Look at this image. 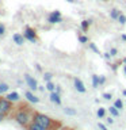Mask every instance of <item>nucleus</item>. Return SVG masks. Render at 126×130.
<instances>
[{
	"label": "nucleus",
	"instance_id": "obj_38",
	"mask_svg": "<svg viewBox=\"0 0 126 130\" xmlns=\"http://www.w3.org/2000/svg\"><path fill=\"white\" fill-rule=\"evenodd\" d=\"M67 2H69V3H73V2H75V0H67Z\"/></svg>",
	"mask_w": 126,
	"mask_h": 130
},
{
	"label": "nucleus",
	"instance_id": "obj_22",
	"mask_svg": "<svg viewBox=\"0 0 126 130\" xmlns=\"http://www.w3.org/2000/svg\"><path fill=\"white\" fill-rule=\"evenodd\" d=\"M88 45H89V49H91V50H93L96 54H100V50L98 49V46H96L95 43H88Z\"/></svg>",
	"mask_w": 126,
	"mask_h": 130
},
{
	"label": "nucleus",
	"instance_id": "obj_7",
	"mask_svg": "<svg viewBox=\"0 0 126 130\" xmlns=\"http://www.w3.org/2000/svg\"><path fill=\"white\" fill-rule=\"evenodd\" d=\"M73 87L76 88V91L77 92H80V93H85V85H84V83L81 81L79 77H73Z\"/></svg>",
	"mask_w": 126,
	"mask_h": 130
},
{
	"label": "nucleus",
	"instance_id": "obj_15",
	"mask_svg": "<svg viewBox=\"0 0 126 130\" xmlns=\"http://www.w3.org/2000/svg\"><path fill=\"white\" fill-rule=\"evenodd\" d=\"M91 23H92V20H83V22H81V24H80V26H81V30L85 32V31L88 30V27H89V24H91Z\"/></svg>",
	"mask_w": 126,
	"mask_h": 130
},
{
	"label": "nucleus",
	"instance_id": "obj_2",
	"mask_svg": "<svg viewBox=\"0 0 126 130\" xmlns=\"http://www.w3.org/2000/svg\"><path fill=\"white\" fill-rule=\"evenodd\" d=\"M14 121L22 127H26V126L33 121V111L30 110V107H26L24 104H20L19 108L15 110L14 112Z\"/></svg>",
	"mask_w": 126,
	"mask_h": 130
},
{
	"label": "nucleus",
	"instance_id": "obj_21",
	"mask_svg": "<svg viewBox=\"0 0 126 130\" xmlns=\"http://www.w3.org/2000/svg\"><path fill=\"white\" fill-rule=\"evenodd\" d=\"M117 22H118V23H119V24H126V16L121 14L119 16H118V19H117Z\"/></svg>",
	"mask_w": 126,
	"mask_h": 130
},
{
	"label": "nucleus",
	"instance_id": "obj_9",
	"mask_svg": "<svg viewBox=\"0 0 126 130\" xmlns=\"http://www.w3.org/2000/svg\"><path fill=\"white\" fill-rule=\"evenodd\" d=\"M24 96H26L27 102H30V103H33V104L39 103V98H37V96L34 95V93H33L31 89H28V91H26V93H24Z\"/></svg>",
	"mask_w": 126,
	"mask_h": 130
},
{
	"label": "nucleus",
	"instance_id": "obj_31",
	"mask_svg": "<svg viewBox=\"0 0 126 130\" xmlns=\"http://www.w3.org/2000/svg\"><path fill=\"white\" fill-rule=\"evenodd\" d=\"M106 119H107V123H110V125L114 123V118L113 117H108V118H106Z\"/></svg>",
	"mask_w": 126,
	"mask_h": 130
},
{
	"label": "nucleus",
	"instance_id": "obj_35",
	"mask_svg": "<svg viewBox=\"0 0 126 130\" xmlns=\"http://www.w3.org/2000/svg\"><path fill=\"white\" fill-rule=\"evenodd\" d=\"M121 39H122V41H126V34H122V35H121Z\"/></svg>",
	"mask_w": 126,
	"mask_h": 130
},
{
	"label": "nucleus",
	"instance_id": "obj_10",
	"mask_svg": "<svg viewBox=\"0 0 126 130\" xmlns=\"http://www.w3.org/2000/svg\"><path fill=\"white\" fill-rule=\"evenodd\" d=\"M49 98H50V102H53L54 104L61 106V93L53 91V92H50V96H49Z\"/></svg>",
	"mask_w": 126,
	"mask_h": 130
},
{
	"label": "nucleus",
	"instance_id": "obj_23",
	"mask_svg": "<svg viewBox=\"0 0 126 130\" xmlns=\"http://www.w3.org/2000/svg\"><path fill=\"white\" fill-rule=\"evenodd\" d=\"M77 39H79L80 43H88V38L85 35H79V38H77Z\"/></svg>",
	"mask_w": 126,
	"mask_h": 130
},
{
	"label": "nucleus",
	"instance_id": "obj_39",
	"mask_svg": "<svg viewBox=\"0 0 126 130\" xmlns=\"http://www.w3.org/2000/svg\"><path fill=\"white\" fill-rule=\"evenodd\" d=\"M123 71H125V75H126V65H125V67H123Z\"/></svg>",
	"mask_w": 126,
	"mask_h": 130
},
{
	"label": "nucleus",
	"instance_id": "obj_28",
	"mask_svg": "<svg viewBox=\"0 0 126 130\" xmlns=\"http://www.w3.org/2000/svg\"><path fill=\"white\" fill-rule=\"evenodd\" d=\"M110 54H111V57H115V56L118 54V50H117L115 47H113L111 50H110Z\"/></svg>",
	"mask_w": 126,
	"mask_h": 130
},
{
	"label": "nucleus",
	"instance_id": "obj_33",
	"mask_svg": "<svg viewBox=\"0 0 126 130\" xmlns=\"http://www.w3.org/2000/svg\"><path fill=\"white\" fill-rule=\"evenodd\" d=\"M35 69H37L38 72H42V67H41L39 64H37V65H35Z\"/></svg>",
	"mask_w": 126,
	"mask_h": 130
},
{
	"label": "nucleus",
	"instance_id": "obj_17",
	"mask_svg": "<svg viewBox=\"0 0 126 130\" xmlns=\"http://www.w3.org/2000/svg\"><path fill=\"white\" fill-rule=\"evenodd\" d=\"M108 111H110V114H111L113 117H118L119 115V110H118L115 106H113V107H110L108 108Z\"/></svg>",
	"mask_w": 126,
	"mask_h": 130
},
{
	"label": "nucleus",
	"instance_id": "obj_41",
	"mask_svg": "<svg viewBox=\"0 0 126 130\" xmlns=\"http://www.w3.org/2000/svg\"><path fill=\"white\" fill-rule=\"evenodd\" d=\"M0 62H2V60H0Z\"/></svg>",
	"mask_w": 126,
	"mask_h": 130
},
{
	"label": "nucleus",
	"instance_id": "obj_37",
	"mask_svg": "<svg viewBox=\"0 0 126 130\" xmlns=\"http://www.w3.org/2000/svg\"><path fill=\"white\" fill-rule=\"evenodd\" d=\"M122 93H123V95L126 96V89H123V91H122Z\"/></svg>",
	"mask_w": 126,
	"mask_h": 130
},
{
	"label": "nucleus",
	"instance_id": "obj_20",
	"mask_svg": "<svg viewBox=\"0 0 126 130\" xmlns=\"http://www.w3.org/2000/svg\"><path fill=\"white\" fill-rule=\"evenodd\" d=\"M46 89L49 92H53L56 89V84H53L52 81H48V83H46Z\"/></svg>",
	"mask_w": 126,
	"mask_h": 130
},
{
	"label": "nucleus",
	"instance_id": "obj_29",
	"mask_svg": "<svg viewBox=\"0 0 126 130\" xmlns=\"http://www.w3.org/2000/svg\"><path fill=\"white\" fill-rule=\"evenodd\" d=\"M104 83H106V77H104V76H99V84L103 85Z\"/></svg>",
	"mask_w": 126,
	"mask_h": 130
},
{
	"label": "nucleus",
	"instance_id": "obj_6",
	"mask_svg": "<svg viewBox=\"0 0 126 130\" xmlns=\"http://www.w3.org/2000/svg\"><path fill=\"white\" fill-rule=\"evenodd\" d=\"M24 81H26V84L28 85V88H30L31 91H35V89H38V83H37V80H35L33 76H30V75H24Z\"/></svg>",
	"mask_w": 126,
	"mask_h": 130
},
{
	"label": "nucleus",
	"instance_id": "obj_4",
	"mask_svg": "<svg viewBox=\"0 0 126 130\" xmlns=\"http://www.w3.org/2000/svg\"><path fill=\"white\" fill-rule=\"evenodd\" d=\"M23 37L26 38V41L33 42V43H35L37 41H38V34H37V31L34 30V28H31V27H26V28H24Z\"/></svg>",
	"mask_w": 126,
	"mask_h": 130
},
{
	"label": "nucleus",
	"instance_id": "obj_18",
	"mask_svg": "<svg viewBox=\"0 0 126 130\" xmlns=\"http://www.w3.org/2000/svg\"><path fill=\"white\" fill-rule=\"evenodd\" d=\"M64 112L67 114V115H76V110L72 108V107H65L64 108Z\"/></svg>",
	"mask_w": 126,
	"mask_h": 130
},
{
	"label": "nucleus",
	"instance_id": "obj_11",
	"mask_svg": "<svg viewBox=\"0 0 126 130\" xmlns=\"http://www.w3.org/2000/svg\"><path fill=\"white\" fill-rule=\"evenodd\" d=\"M12 39H14V42L18 45V46H22V45L24 43V41H26L23 34H19V32H15V34L12 35Z\"/></svg>",
	"mask_w": 126,
	"mask_h": 130
},
{
	"label": "nucleus",
	"instance_id": "obj_13",
	"mask_svg": "<svg viewBox=\"0 0 126 130\" xmlns=\"http://www.w3.org/2000/svg\"><path fill=\"white\" fill-rule=\"evenodd\" d=\"M119 15H121V11L117 10V8H113V10L110 11V18H111L113 20H117Z\"/></svg>",
	"mask_w": 126,
	"mask_h": 130
},
{
	"label": "nucleus",
	"instance_id": "obj_19",
	"mask_svg": "<svg viewBox=\"0 0 126 130\" xmlns=\"http://www.w3.org/2000/svg\"><path fill=\"white\" fill-rule=\"evenodd\" d=\"M96 115H98V118H104L106 117V110L103 107H99L96 111Z\"/></svg>",
	"mask_w": 126,
	"mask_h": 130
},
{
	"label": "nucleus",
	"instance_id": "obj_26",
	"mask_svg": "<svg viewBox=\"0 0 126 130\" xmlns=\"http://www.w3.org/2000/svg\"><path fill=\"white\" fill-rule=\"evenodd\" d=\"M103 98H104V100H111L113 95H111V93H108V92H104L103 93Z\"/></svg>",
	"mask_w": 126,
	"mask_h": 130
},
{
	"label": "nucleus",
	"instance_id": "obj_5",
	"mask_svg": "<svg viewBox=\"0 0 126 130\" xmlns=\"http://www.w3.org/2000/svg\"><path fill=\"white\" fill-rule=\"evenodd\" d=\"M48 22L52 23V24L61 23V22H62V16H61V12H60V11H53L52 14L48 16Z\"/></svg>",
	"mask_w": 126,
	"mask_h": 130
},
{
	"label": "nucleus",
	"instance_id": "obj_30",
	"mask_svg": "<svg viewBox=\"0 0 126 130\" xmlns=\"http://www.w3.org/2000/svg\"><path fill=\"white\" fill-rule=\"evenodd\" d=\"M98 127H99L100 130H108L107 127H106V126L103 125V123H98Z\"/></svg>",
	"mask_w": 126,
	"mask_h": 130
},
{
	"label": "nucleus",
	"instance_id": "obj_16",
	"mask_svg": "<svg viewBox=\"0 0 126 130\" xmlns=\"http://www.w3.org/2000/svg\"><path fill=\"white\" fill-rule=\"evenodd\" d=\"M8 89H10V85H8V84L0 83V95H3V93L8 92Z\"/></svg>",
	"mask_w": 126,
	"mask_h": 130
},
{
	"label": "nucleus",
	"instance_id": "obj_27",
	"mask_svg": "<svg viewBox=\"0 0 126 130\" xmlns=\"http://www.w3.org/2000/svg\"><path fill=\"white\" fill-rule=\"evenodd\" d=\"M4 32H6V27H4V24L0 23V37H3Z\"/></svg>",
	"mask_w": 126,
	"mask_h": 130
},
{
	"label": "nucleus",
	"instance_id": "obj_14",
	"mask_svg": "<svg viewBox=\"0 0 126 130\" xmlns=\"http://www.w3.org/2000/svg\"><path fill=\"white\" fill-rule=\"evenodd\" d=\"M91 81H92V87L93 88H98L99 87V76L98 75H92V77H91Z\"/></svg>",
	"mask_w": 126,
	"mask_h": 130
},
{
	"label": "nucleus",
	"instance_id": "obj_34",
	"mask_svg": "<svg viewBox=\"0 0 126 130\" xmlns=\"http://www.w3.org/2000/svg\"><path fill=\"white\" fill-rule=\"evenodd\" d=\"M56 92H58V93H61V87L60 85H56V89H54Z\"/></svg>",
	"mask_w": 126,
	"mask_h": 130
},
{
	"label": "nucleus",
	"instance_id": "obj_25",
	"mask_svg": "<svg viewBox=\"0 0 126 130\" xmlns=\"http://www.w3.org/2000/svg\"><path fill=\"white\" fill-rule=\"evenodd\" d=\"M114 106H115L118 110H121L122 107H123V103H122V100H121V99H117V100H115V103H114Z\"/></svg>",
	"mask_w": 126,
	"mask_h": 130
},
{
	"label": "nucleus",
	"instance_id": "obj_24",
	"mask_svg": "<svg viewBox=\"0 0 126 130\" xmlns=\"http://www.w3.org/2000/svg\"><path fill=\"white\" fill-rule=\"evenodd\" d=\"M52 77H53V75H52V73L46 72V73H45V75H43V80H45V81H46V83H48V81H52Z\"/></svg>",
	"mask_w": 126,
	"mask_h": 130
},
{
	"label": "nucleus",
	"instance_id": "obj_36",
	"mask_svg": "<svg viewBox=\"0 0 126 130\" xmlns=\"http://www.w3.org/2000/svg\"><path fill=\"white\" fill-rule=\"evenodd\" d=\"M60 130H75V129H71V127H61Z\"/></svg>",
	"mask_w": 126,
	"mask_h": 130
},
{
	"label": "nucleus",
	"instance_id": "obj_1",
	"mask_svg": "<svg viewBox=\"0 0 126 130\" xmlns=\"http://www.w3.org/2000/svg\"><path fill=\"white\" fill-rule=\"evenodd\" d=\"M33 121L37 123L45 126V127L50 129V130H60L62 127V123L57 119H53L46 114H42L39 111H33Z\"/></svg>",
	"mask_w": 126,
	"mask_h": 130
},
{
	"label": "nucleus",
	"instance_id": "obj_32",
	"mask_svg": "<svg viewBox=\"0 0 126 130\" xmlns=\"http://www.w3.org/2000/svg\"><path fill=\"white\" fill-rule=\"evenodd\" d=\"M103 57H104L106 60H110V58H111V54H110V53H104Z\"/></svg>",
	"mask_w": 126,
	"mask_h": 130
},
{
	"label": "nucleus",
	"instance_id": "obj_40",
	"mask_svg": "<svg viewBox=\"0 0 126 130\" xmlns=\"http://www.w3.org/2000/svg\"><path fill=\"white\" fill-rule=\"evenodd\" d=\"M123 64L126 65V57H125V58H123Z\"/></svg>",
	"mask_w": 126,
	"mask_h": 130
},
{
	"label": "nucleus",
	"instance_id": "obj_8",
	"mask_svg": "<svg viewBox=\"0 0 126 130\" xmlns=\"http://www.w3.org/2000/svg\"><path fill=\"white\" fill-rule=\"evenodd\" d=\"M24 129H26V130H50V129L45 127V126H42V125L37 123V122H34V121H31Z\"/></svg>",
	"mask_w": 126,
	"mask_h": 130
},
{
	"label": "nucleus",
	"instance_id": "obj_12",
	"mask_svg": "<svg viewBox=\"0 0 126 130\" xmlns=\"http://www.w3.org/2000/svg\"><path fill=\"white\" fill-rule=\"evenodd\" d=\"M7 99L10 100V102H12V103H14V102H19V93L18 92H7Z\"/></svg>",
	"mask_w": 126,
	"mask_h": 130
},
{
	"label": "nucleus",
	"instance_id": "obj_3",
	"mask_svg": "<svg viewBox=\"0 0 126 130\" xmlns=\"http://www.w3.org/2000/svg\"><path fill=\"white\" fill-rule=\"evenodd\" d=\"M12 110H14L12 102H10L7 98L0 96V112L4 114V115H8V114L12 112Z\"/></svg>",
	"mask_w": 126,
	"mask_h": 130
}]
</instances>
